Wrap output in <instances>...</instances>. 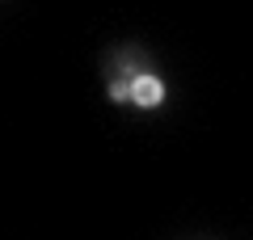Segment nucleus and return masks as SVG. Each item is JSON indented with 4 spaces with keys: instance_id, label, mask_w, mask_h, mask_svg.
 Wrapping results in <instances>:
<instances>
[{
    "instance_id": "obj_1",
    "label": "nucleus",
    "mask_w": 253,
    "mask_h": 240,
    "mask_svg": "<svg viewBox=\"0 0 253 240\" xmlns=\"http://www.w3.org/2000/svg\"><path fill=\"white\" fill-rule=\"evenodd\" d=\"M126 97L139 101V106H161L165 84H161L156 76H135V80H126Z\"/></svg>"
},
{
    "instance_id": "obj_2",
    "label": "nucleus",
    "mask_w": 253,
    "mask_h": 240,
    "mask_svg": "<svg viewBox=\"0 0 253 240\" xmlns=\"http://www.w3.org/2000/svg\"><path fill=\"white\" fill-rule=\"evenodd\" d=\"M110 97H114V101H123V97H126V80H118V84H110Z\"/></svg>"
}]
</instances>
